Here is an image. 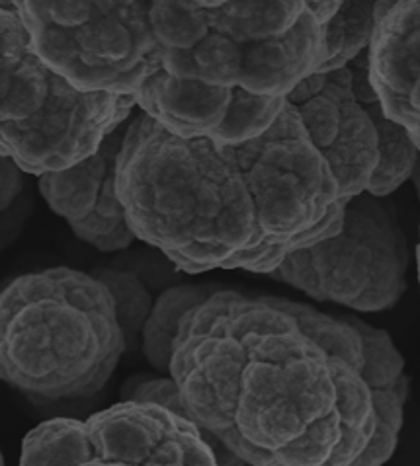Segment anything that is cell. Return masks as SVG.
Listing matches in <instances>:
<instances>
[{
    "instance_id": "4",
    "label": "cell",
    "mask_w": 420,
    "mask_h": 466,
    "mask_svg": "<svg viewBox=\"0 0 420 466\" xmlns=\"http://www.w3.org/2000/svg\"><path fill=\"white\" fill-rule=\"evenodd\" d=\"M0 145L22 172L42 176L85 160L139 107L135 94L83 90L56 71L12 3L0 12Z\"/></svg>"
},
{
    "instance_id": "7",
    "label": "cell",
    "mask_w": 420,
    "mask_h": 466,
    "mask_svg": "<svg viewBox=\"0 0 420 466\" xmlns=\"http://www.w3.org/2000/svg\"><path fill=\"white\" fill-rule=\"evenodd\" d=\"M26 466L215 464L206 431L174 410L126 400L88 420L56 418L24 437Z\"/></svg>"
},
{
    "instance_id": "16",
    "label": "cell",
    "mask_w": 420,
    "mask_h": 466,
    "mask_svg": "<svg viewBox=\"0 0 420 466\" xmlns=\"http://www.w3.org/2000/svg\"><path fill=\"white\" fill-rule=\"evenodd\" d=\"M128 400L153 402L159 406H165L169 410H174V412H179L182 416H188L180 387H179V382L174 380V377L139 382V385L128 394Z\"/></svg>"
},
{
    "instance_id": "17",
    "label": "cell",
    "mask_w": 420,
    "mask_h": 466,
    "mask_svg": "<svg viewBox=\"0 0 420 466\" xmlns=\"http://www.w3.org/2000/svg\"><path fill=\"white\" fill-rule=\"evenodd\" d=\"M20 167L10 157H3V209H6L10 201L22 187Z\"/></svg>"
},
{
    "instance_id": "11",
    "label": "cell",
    "mask_w": 420,
    "mask_h": 466,
    "mask_svg": "<svg viewBox=\"0 0 420 466\" xmlns=\"http://www.w3.org/2000/svg\"><path fill=\"white\" fill-rule=\"evenodd\" d=\"M362 336L364 375L368 380L375 426L364 453L352 466L384 464L395 453L403 428L405 404L409 399V377L405 373V360L391 336L356 317H344Z\"/></svg>"
},
{
    "instance_id": "1",
    "label": "cell",
    "mask_w": 420,
    "mask_h": 466,
    "mask_svg": "<svg viewBox=\"0 0 420 466\" xmlns=\"http://www.w3.org/2000/svg\"><path fill=\"white\" fill-rule=\"evenodd\" d=\"M170 377L186 412L261 466H352L375 416L362 336L344 317L220 289L180 322Z\"/></svg>"
},
{
    "instance_id": "9",
    "label": "cell",
    "mask_w": 420,
    "mask_h": 466,
    "mask_svg": "<svg viewBox=\"0 0 420 466\" xmlns=\"http://www.w3.org/2000/svg\"><path fill=\"white\" fill-rule=\"evenodd\" d=\"M126 133L128 126L121 123L94 155L65 170L37 176L49 208L69 223L78 238L102 252L126 250L138 238L118 189Z\"/></svg>"
},
{
    "instance_id": "19",
    "label": "cell",
    "mask_w": 420,
    "mask_h": 466,
    "mask_svg": "<svg viewBox=\"0 0 420 466\" xmlns=\"http://www.w3.org/2000/svg\"><path fill=\"white\" fill-rule=\"evenodd\" d=\"M416 258H418V281H420V240H418V248H416Z\"/></svg>"
},
{
    "instance_id": "2",
    "label": "cell",
    "mask_w": 420,
    "mask_h": 466,
    "mask_svg": "<svg viewBox=\"0 0 420 466\" xmlns=\"http://www.w3.org/2000/svg\"><path fill=\"white\" fill-rule=\"evenodd\" d=\"M118 189L129 225L176 269L270 273L341 230L346 203L288 102L254 139L174 133L147 112L128 126Z\"/></svg>"
},
{
    "instance_id": "6",
    "label": "cell",
    "mask_w": 420,
    "mask_h": 466,
    "mask_svg": "<svg viewBox=\"0 0 420 466\" xmlns=\"http://www.w3.org/2000/svg\"><path fill=\"white\" fill-rule=\"evenodd\" d=\"M12 3L42 57L83 90L138 94L153 59V0Z\"/></svg>"
},
{
    "instance_id": "3",
    "label": "cell",
    "mask_w": 420,
    "mask_h": 466,
    "mask_svg": "<svg viewBox=\"0 0 420 466\" xmlns=\"http://www.w3.org/2000/svg\"><path fill=\"white\" fill-rule=\"evenodd\" d=\"M128 351L110 289L73 268L12 279L0 297V373L39 400L104 389Z\"/></svg>"
},
{
    "instance_id": "13",
    "label": "cell",
    "mask_w": 420,
    "mask_h": 466,
    "mask_svg": "<svg viewBox=\"0 0 420 466\" xmlns=\"http://www.w3.org/2000/svg\"><path fill=\"white\" fill-rule=\"evenodd\" d=\"M220 291L215 285H170L162 291L157 300L151 317L143 328L141 348L147 361L157 371L170 373L174 339L179 336L180 322L186 314L201 300Z\"/></svg>"
},
{
    "instance_id": "5",
    "label": "cell",
    "mask_w": 420,
    "mask_h": 466,
    "mask_svg": "<svg viewBox=\"0 0 420 466\" xmlns=\"http://www.w3.org/2000/svg\"><path fill=\"white\" fill-rule=\"evenodd\" d=\"M409 264L395 205L362 191L346 203L341 230L290 252L268 276L317 300L382 312L403 297Z\"/></svg>"
},
{
    "instance_id": "12",
    "label": "cell",
    "mask_w": 420,
    "mask_h": 466,
    "mask_svg": "<svg viewBox=\"0 0 420 466\" xmlns=\"http://www.w3.org/2000/svg\"><path fill=\"white\" fill-rule=\"evenodd\" d=\"M348 66L352 71V78H354V92L358 100L370 112L379 135V164L368 191L374 196L387 198L409 180L416 167L420 150L413 141L411 133L385 114L384 104L379 100L370 78L368 49L360 53L354 61L348 63Z\"/></svg>"
},
{
    "instance_id": "10",
    "label": "cell",
    "mask_w": 420,
    "mask_h": 466,
    "mask_svg": "<svg viewBox=\"0 0 420 466\" xmlns=\"http://www.w3.org/2000/svg\"><path fill=\"white\" fill-rule=\"evenodd\" d=\"M368 57L385 114L420 150V0H379Z\"/></svg>"
},
{
    "instance_id": "14",
    "label": "cell",
    "mask_w": 420,
    "mask_h": 466,
    "mask_svg": "<svg viewBox=\"0 0 420 466\" xmlns=\"http://www.w3.org/2000/svg\"><path fill=\"white\" fill-rule=\"evenodd\" d=\"M135 264H112L94 271L116 300L118 319L121 330L126 336L128 351L139 348L143 341V328L151 317L157 293H159V276L155 271H145L141 268H133Z\"/></svg>"
},
{
    "instance_id": "8",
    "label": "cell",
    "mask_w": 420,
    "mask_h": 466,
    "mask_svg": "<svg viewBox=\"0 0 420 466\" xmlns=\"http://www.w3.org/2000/svg\"><path fill=\"white\" fill-rule=\"evenodd\" d=\"M288 102L329 162L343 203L368 191L379 164V135L354 92L350 66L309 75L290 92Z\"/></svg>"
},
{
    "instance_id": "18",
    "label": "cell",
    "mask_w": 420,
    "mask_h": 466,
    "mask_svg": "<svg viewBox=\"0 0 420 466\" xmlns=\"http://www.w3.org/2000/svg\"><path fill=\"white\" fill-rule=\"evenodd\" d=\"M155 3H167V0H155ZM172 3H182V5H190L196 8H218L223 6L229 0H172Z\"/></svg>"
},
{
    "instance_id": "15",
    "label": "cell",
    "mask_w": 420,
    "mask_h": 466,
    "mask_svg": "<svg viewBox=\"0 0 420 466\" xmlns=\"http://www.w3.org/2000/svg\"><path fill=\"white\" fill-rule=\"evenodd\" d=\"M379 0H343L324 32V61L317 73L334 71L370 49L377 25Z\"/></svg>"
}]
</instances>
